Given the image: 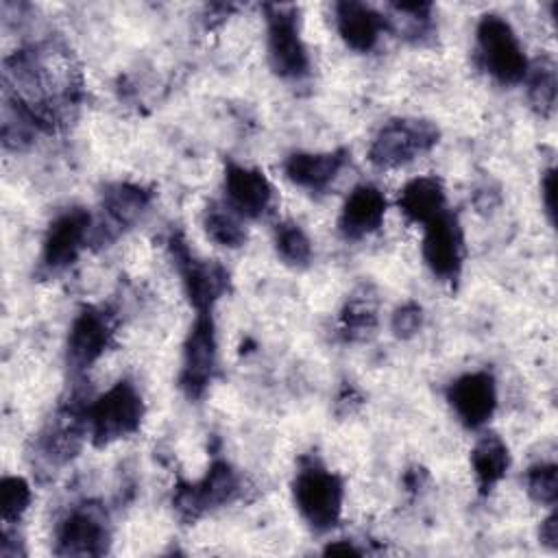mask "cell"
Segmentation results:
<instances>
[{"instance_id":"obj_1","label":"cell","mask_w":558,"mask_h":558,"mask_svg":"<svg viewBox=\"0 0 558 558\" xmlns=\"http://www.w3.org/2000/svg\"><path fill=\"white\" fill-rule=\"evenodd\" d=\"M89 436L96 447L111 445L135 434L144 418V403L135 386L126 379L116 381L85 410Z\"/></svg>"},{"instance_id":"obj_2","label":"cell","mask_w":558,"mask_h":558,"mask_svg":"<svg viewBox=\"0 0 558 558\" xmlns=\"http://www.w3.org/2000/svg\"><path fill=\"white\" fill-rule=\"evenodd\" d=\"M292 495L301 517L316 532H327L340 521L344 484L333 471L316 462L301 466L292 484Z\"/></svg>"},{"instance_id":"obj_3","label":"cell","mask_w":558,"mask_h":558,"mask_svg":"<svg viewBox=\"0 0 558 558\" xmlns=\"http://www.w3.org/2000/svg\"><path fill=\"white\" fill-rule=\"evenodd\" d=\"M438 137L440 131L429 120L395 118L377 131L368 148V159L377 168H399L432 150Z\"/></svg>"},{"instance_id":"obj_4","label":"cell","mask_w":558,"mask_h":558,"mask_svg":"<svg viewBox=\"0 0 558 558\" xmlns=\"http://www.w3.org/2000/svg\"><path fill=\"white\" fill-rule=\"evenodd\" d=\"M475 35L482 63L490 76H495L504 85L521 83L527 76L530 63L523 46L519 44L512 26L504 17L495 13L482 15Z\"/></svg>"},{"instance_id":"obj_5","label":"cell","mask_w":558,"mask_h":558,"mask_svg":"<svg viewBox=\"0 0 558 558\" xmlns=\"http://www.w3.org/2000/svg\"><path fill=\"white\" fill-rule=\"evenodd\" d=\"M268 61L275 74L301 78L310 70V57L299 33V11L290 4H266Z\"/></svg>"},{"instance_id":"obj_6","label":"cell","mask_w":558,"mask_h":558,"mask_svg":"<svg viewBox=\"0 0 558 558\" xmlns=\"http://www.w3.org/2000/svg\"><path fill=\"white\" fill-rule=\"evenodd\" d=\"M240 493V477L225 460H214L207 475L194 484L181 482L174 488V510L185 521H196L205 512L233 501Z\"/></svg>"},{"instance_id":"obj_7","label":"cell","mask_w":558,"mask_h":558,"mask_svg":"<svg viewBox=\"0 0 558 558\" xmlns=\"http://www.w3.org/2000/svg\"><path fill=\"white\" fill-rule=\"evenodd\" d=\"M216 355L218 342L211 312H196L183 344V366L179 375V386L190 399L205 395L216 371Z\"/></svg>"},{"instance_id":"obj_8","label":"cell","mask_w":558,"mask_h":558,"mask_svg":"<svg viewBox=\"0 0 558 558\" xmlns=\"http://www.w3.org/2000/svg\"><path fill=\"white\" fill-rule=\"evenodd\" d=\"M170 251L183 277V290L196 312H211V305L229 290V272L218 262L196 259L185 242L177 235L170 240Z\"/></svg>"},{"instance_id":"obj_9","label":"cell","mask_w":558,"mask_h":558,"mask_svg":"<svg viewBox=\"0 0 558 558\" xmlns=\"http://www.w3.org/2000/svg\"><path fill=\"white\" fill-rule=\"evenodd\" d=\"M423 259L427 268L442 281L458 279L464 259V235L453 211L445 209L434 220L423 225Z\"/></svg>"},{"instance_id":"obj_10","label":"cell","mask_w":558,"mask_h":558,"mask_svg":"<svg viewBox=\"0 0 558 558\" xmlns=\"http://www.w3.org/2000/svg\"><path fill=\"white\" fill-rule=\"evenodd\" d=\"M109 545L105 512L96 506L74 508L59 525L57 547L59 556H102Z\"/></svg>"},{"instance_id":"obj_11","label":"cell","mask_w":558,"mask_h":558,"mask_svg":"<svg viewBox=\"0 0 558 558\" xmlns=\"http://www.w3.org/2000/svg\"><path fill=\"white\" fill-rule=\"evenodd\" d=\"M447 401L458 418L477 429L490 421L497 408V384L488 371L464 373L447 388Z\"/></svg>"},{"instance_id":"obj_12","label":"cell","mask_w":558,"mask_h":558,"mask_svg":"<svg viewBox=\"0 0 558 558\" xmlns=\"http://www.w3.org/2000/svg\"><path fill=\"white\" fill-rule=\"evenodd\" d=\"M92 216L83 207H72L59 214L44 238L41 264L48 270H63L76 262L81 248L87 242Z\"/></svg>"},{"instance_id":"obj_13","label":"cell","mask_w":558,"mask_h":558,"mask_svg":"<svg viewBox=\"0 0 558 558\" xmlns=\"http://www.w3.org/2000/svg\"><path fill=\"white\" fill-rule=\"evenodd\" d=\"M113 325L109 314L98 307H83L70 325L68 333V362L76 371L89 368L109 347Z\"/></svg>"},{"instance_id":"obj_14","label":"cell","mask_w":558,"mask_h":558,"mask_svg":"<svg viewBox=\"0 0 558 558\" xmlns=\"http://www.w3.org/2000/svg\"><path fill=\"white\" fill-rule=\"evenodd\" d=\"M227 203L242 218H259L272 203V185L257 168L229 161L225 166Z\"/></svg>"},{"instance_id":"obj_15","label":"cell","mask_w":558,"mask_h":558,"mask_svg":"<svg viewBox=\"0 0 558 558\" xmlns=\"http://www.w3.org/2000/svg\"><path fill=\"white\" fill-rule=\"evenodd\" d=\"M384 214H386V198L381 190L371 183H362L351 190V194L342 205V211L338 218L340 233L347 240H360L381 227Z\"/></svg>"},{"instance_id":"obj_16","label":"cell","mask_w":558,"mask_h":558,"mask_svg":"<svg viewBox=\"0 0 558 558\" xmlns=\"http://www.w3.org/2000/svg\"><path fill=\"white\" fill-rule=\"evenodd\" d=\"M336 24L344 44L357 52L373 50L388 26L379 11L353 0L336 4Z\"/></svg>"},{"instance_id":"obj_17","label":"cell","mask_w":558,"mask_h":558,"mask_svg":"<svg viewBox=\"0 0 558 558\" xmlns=\"http://www.w3.org/2000/svg\"><path fill=\"white\" fill-rule=\"evenodd\" d=\"M347 161L344 150L333 153H292L286 163V177L310 192H323L331 185Z\"/></svg>"},{"instance_id":"obj_18","label":"cell","mask_w":558,"mask_h":558,"mask_svg":"<svg viewBox=\"0 0 558 558\" xmlns=\"http://www.w3.org/2000/svg\"><path fill=\"white\" fill-rule=\"evenodd\" d=\"M401 214L416 225H427L447 209V196L438 177H416L399 192Z\"/></svg>"},{"instance_id":"obj_19","label":"cell","mask_w":558,"mask_h":558,"mask_svg":"<svg viewBox=\"0 0 558 558\" xmlns=\"http://www.w3.org/2000/svg\"><path fill=\"white\" fill-rule=\"evenodd\" d=\"M510 451L497 434L482 436L471 451V469L482 495H488L508 473Z\"/></svg>"},{"instance_id":"obj_20","label":"cell","mask_w":558,"mask_h":558,"mask_svg":"<svg viewBox=\"0 0 558 558\" xmlns=\"http://www.w3.org/2000/svg\"><path fill=\"white\" fill-rule=\"evenodd\" d=\"M150 205V192L133 183H113L102 192V209L116 227H129L142 218Z\"/></svg>"},{"instance_id":"obj_21","label":"cell","mask_w":558,"mask_h":558,"mask_svg":"<svg viewBox=\"0 0 558 558\" xmlns=\"http://www.w3.org/2000/svg\"><path fill=\"white\" fill-rule=\"evenodd\" d=\"M203 227L207 235L227 248H238L246 242V229L242 216L227 203H209L203 216Z\"/></svg>"},{"instance_id":"obj_22","label":"cell","mask_w":558,"mask_h":558,"mask_svg":"<svg viewBox=\"0 0 558 558\" xmlns=\"http://www.w3.org/2000/svg\"><path fill=\"white\" fill-rule=\"evenodd\" d=\"M527 96L532 107L543 116H551L556 107V65L549 59H541L534 68L527 70Z\"/></svg>"},{"instance_id":"obj_23","label":"cell","mask_w":558,"mask_h":558,"mask_svg":"<svg viewBox=\"0 0 558 558\" xmlns=\"http://www.w3.org/2000/svg\"><path fill=\"white\" fill-rule=\"evenodd\" d=\"M275 248L279 257L294 268H303L312 259V242L296 222H281L275 229Z\"/></svg>"},{"instance_id":"obj_24","label":"cell","mask_w":558,"mask_h":558,"mask_svg":"<svg viewBox=\"0 0 558 558\" xmlns=\"http://www.w3.org/2000/svg\"><path fill=\"white\" fill-rule=\"evenodd\" d=\"M377 327V314L371 299H351L340 314V331L347 340H364Z\"/></svg>"},{"instance_id":"obj_25","label":"cell","mask_w":558,"mask_h":558,"mask_svg":"<svg viewBox=\"0 0 558 558\" xmlns=\"http://www.w3.org/2000/svg\"><path fill=\"white\" fill-rule=\"evenodd\" d=\"M31 504V486L24 477L7 475L0 480V514L9 525L17 521Z\"/></svg>"},{"instance_id":"obj_26","label":"cell","mask_w":558,"mask_h":558,"mask_svg":"<svg viewBox=\"0 0 558 558\" xmlns=\"http://www.w3.org/2000/svg\"><path fill=\"white\" fill-rule=\"evenodd\" d=\"M527 495L541 506H556L558 499V469L551 462H541L525 473Z\"/></svg>"},{"instance_id":"obj_27","label":"cell","mask_w":558,"mask_h":558,"mask_svg":"<svg viewBox=\"0 0 558 558\" xmlns=\"http://www.w3.org/2000/svg\"><path fill=\"white\" fill-rule=\"evenodd\" d=\"M421 325H423V310H421V305H416L412 301L397 307L392 314V320H390V327L397 338L414 336L421 329Z\"/></svg>"},{"instance_id":"obj_28","label":"cell","mask_w":558,"mask_h":558,"mask_svg":"<svg viewBox=\"0 0 558 558\" xmlns=\"http://www.w3.org/2000/svg\"><path fill=\"white\" fill-rule=\"evenodd\" d=\"M541 198H543L547 218H549V222L554 225V222H556V170H554V168L545 170V174H543V181H541Z\"/></svg>"},{"instance_id":"obj_29","label":"cell","mask_w":558,"mask_h":558,"mask_svg":"<svg viewBox=\"0 0 558 558\" xmlns=\"http://www.w3.org/2000/svg\"><path fill=\"white\" fill-rule=\"evenodd\" d=\"M541 543L547 545L549 549H556L558 547V517L556 512H551L543 523H541Z\"/></svg>"},{"instance_id":"obj_30","label":"cell","mask_w":558,"mask_h":558,"mask_svg":"<svg viewBox=\"0 0 558 558\" xmlns=\"http://www.w3.org/2000/svg\"><path fill=\"white\" fill-rule=\"evenodd\" d=\"M325 554H331V556H360L362 551H360L357 547H353L349 541H344V543L327 545V547H325Z\"/></svg>"}]
</instances>
